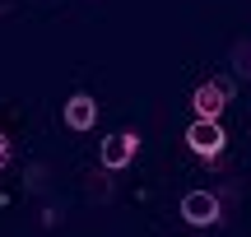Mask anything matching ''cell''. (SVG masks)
I'll list each match as a JSON object with an SVG mask.
<instances>
[{
    "label": "cell",
    "instance_id": "3957f363",
    "mask_svg": "<svg viewBox=\"0 0 251 237\" xmlns=\"http://www.w3.org/2000/svg\"><path fill=\"white\" fill-rule=\"evenodd\" d=\"M228 98H233V84H228V79H209V84H200V89L191 93V107H196V117L219 121L224 107H228Z\"/></svg>",
    "mask_w": 251,
    "mask_h": 237
},
{
    "label": "cell",
    "instance_id": "8992f818",
    "mask_svg": "<svg viewBox=\"0 0 251 237\" xmlns=\"http://www.w3.org/2000/svg\"><path fill=\"white\" fill-rule=\"evenodd\" d=\"M228 65H233L237 79H251V42H233V51H228Z\"/></svg>",
    "mask_w": 251,
    "mask_h": 237
},
{
    "label": "cell",
    "instance_id": "5b68a950",
    "mask_svg": "<svg viewBox=\"0 0 251 237\" xmlns=\"http://www.w3.org/2000/svg\"><path fill=\"white\" fill-rule=\"evenodd\" d=\"M61 121L70 130H93L98 126V102H93V93H70V102L61 107Z\"/></svg>",
    "mask_w": 251,
    "mask_h": 237
},
{
    "label": "cell",
    "instance_id": "6da1fadb",
    "mask_svg": "<svg viewBox=\"0 0 251 237\" xmlns=\"http://www.w3.org/2000/svg\"><path fill=\"white\" fill-rule=\"evenodd\" d=\"M224 144H228V135H224L219 121H209V117H196V121H191V130H186V149H191V154L219 158V154H224Z\"/></svg>",
    "mask_w": 251,
    "mask_h": 237
},
{
    "label": "cell",
    "instance_id": "277c9868",
    "mask_svg": "<svg viewBox=\"0 0 251 237\" xmlns=\"http://www.w3.org/2000/svg\"><path fill=\"white\" fill-rule=\"evenodd\" d=\"M181 219H186L191 228L219 223V219H224V214H219V195L214 191H186V195H181Z\"/></svg>",
    "mask_w": 251,
    "mask_h": 237
},
{
    "label": "cell",
    "instance_id": "52a82bcc",
    "mask_svg": "<svg viewBox=\"0 0 251 237\" xmlns=\"http://www.w3.org/2000/svg\"><path fill=\"white\" fill-rule=\"evenodd\" d=\"M9 158H14V149H9V140L0 135V172H5V167H9Z\"/></svg>",
    "mask_w": 251,
    "mask_h": 237
},
{
    "label": "cell",
    "instance_id": "7a4b0ae2",
    "mask_svg": "<svg viewBox=\"0 0 251 237\" xmlns=\"http://www.w3.org/2000/svg\"><path fill=\"white\" fill-rule=\"evenodd\" d=\"M135 154H140V135H135V130H117V135H107L102 149H98L102 172H121V167H130Z\"/></svg>",
    "mask_w": 251,
    "mask_h": 237
}]
</instances>
